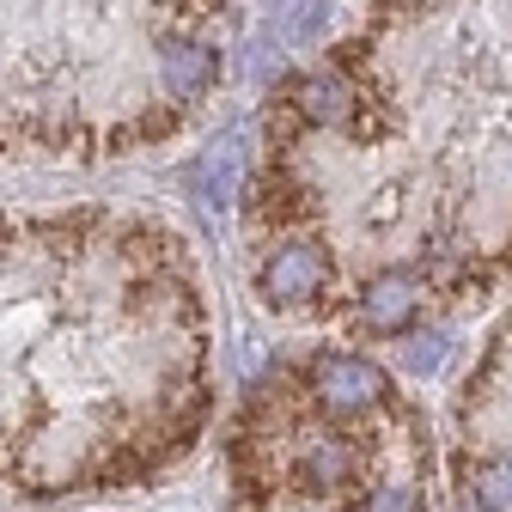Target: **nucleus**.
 <instances>
[{
	"mask_svg": "<svg viewBox=\"0 0 512 512\" xmlns=\"http://www.w3.org/2000/svg\"><path fill=\"white\" fill-rule=\"evenodd\" d=\"M305 7H311V0H269V13H275L281 25H293V19H299Z\"/></svg>",
	"mask_w": 512,
	"mask_h": 512,
	"instance_id": "11",
	"label": "nucleus"
},
{
	"mask_svg": "<svg viewBox=\"0 0 512 512\" xmlns=\"http://www.w3.org/2000/svg\"><path fill=\"white\" fill-rule=\"evenodd\" d=\"M330 281V256H324V244H305V238H293V244H281L269 263H263V299L269 305H305L317 287Z\"/></svg>",
	"mask_w": 512,
	"mask_h": 512,
	"instance_id": "3",
	"label": "nucleus"
},
{
	"mask_svg": "<svg viewBox=\"0 0 512 512\" xmlns=\"http://www.w3.org/2000/svg\"><path fill=\"white\" fill-rule=\"evenodd\" d=\"M214 74H220L214 43H196V37H171V43H159V80H165V92L196 98V92L214 86Z\"/></svg>",
	"mask_w": 512,
	"mask_h": 512,
	"instance_id": "5",
	"label": "nucleus"
},
{
	"mask_svg": "<svg viewBox=\"0 0 512 512\" xmlns=\"http://www.w3.org/2000/svg\"><path fill=\"white\" fill-rule=\"evenodd\" d=\"M348 470H354L348 439H336V433H317V439H305V452H299V482H305L311 494H330V488H342V482H348Z\"/></svg>",
	"mask_w": 512,
	"mask_h": 512,
	"instance_id": "6",
	"label": "nucleus"
},
{
	"mask_svg": "<svg viewBox=\"0 0 512 512\" xmlns=\"http://www.w3.org/2000/svg\"><path fill=\"white\" fill-rule=\"evenodd\" d=\"M415 305H421V281L409 269H391V275H372L366 293H360V317H366V330L378 336H397L415 324Z\"/></svg>",
	"mask_w": 512,
	"mask_h": 512,
	"instance_id": "4",
	"label": "nucleus"
},
{
	"mask_svg": "<svg viewBox=\"0 0 512 512\" xmlns=\"http://www.w3.org/2000/svg\"><path fill=\"white\" fill-rule=\"evenodd\" d=\"M378 391H384V372L360 354H324L311 366V397L330 415H360L378 403Z\"/></svg>",
	"mask_w": 512,
	"mask_h": 512,
	"instance_id": "2",
	"label": "nucleus"
},
{
	"mask_svg": "<svg viewBox=\"0 0 512 512\" xmlns=\"http://www.w3.org/2000/svg\"><path fill=\"white\" fill-rule=\"evenodd\" d=\"M366 512H421V500H415V494H409L403 482H384V488H372Z\"/></svg>",
	"mask_w": 512,
	"mask_h": 512,
	"instance_id": "10",
	"label": "nucleus"
},
{
	"mask_svg": "<svg viewBox=\"0 0 512 512\" xmlns=\"http://www.w3.org/2000/svg\"><path fill=\"white\" fill-rule=\"evenodd\" d=\"M293 104H299V116H305V122L336 128V122H348L354 92H348L336 74H305V80H299V92H293Z\"/></svg>",
	"mask_w": 512,
	"mask_h": 512,
	"instance_id": "7",
	"label": "nucleus"
},
{
	"mask_svg": "<svg viewBox=\"0 0 512 512\" xmlns=\"http://www.w3.org/2000/svg\"><path fill=\"white\" fill-rule=\"evenodd\" d=\"M445 360H452V330H415V336H403V372L433 378Z\"/></svg>",
	"mask_w": 512,
	"mask_h": 512,
	"instance_id": "8",
	"label": "nucleus"
},
{
	"mask_svg": "<svg viewBox=\"0 0 512 512\" xmlns=\"http://www.w3.org/2000/svg\"><path fill=\"white\" fill-rule=\"evenodd\" d=\"M244 165H250V128L226 122L220 135L189 159V189H196V202L202 208H232L238 183H244Z\"/></svg>",
	"mask_w": 512,
	"mask_h": 512,
	"instance_id": "1",
	"label": "nucleus"
},
{
	"mask_svg": "<svg viewBox=\"0 0 512 512\" xmlns=\"http://www.w3.org/2000/svg\"><path fill=\"white\" fill-rule=\"evenodd\" d=\"M476 500L482 512H512V458H488L476 470Z\"/></svg>",
	"mask_w": 512,
	"mask_h": 512,
	"instance_id": "9",
	"label": "nucleus"
}]
</instances>
